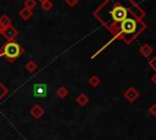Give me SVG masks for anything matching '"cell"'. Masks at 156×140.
Segmentation results:
<instances>
[{
  "label": "cell",
  "mask_w": 156,
  "mask_h": 140,
  "mask_svg": "<svg viewBox=\"0 0 156 140\" xmlns=\"http://www.w3.org/2000/svg\"><path fill=\"white\" fill-rule=\"evenodd\" d=\"M1 55L6 56L10 61H15L22 52V47L20 44L15 43V41H9L6 44H4V46L0 50Z\"/></svg>",
  "instance_id": "1"
},
{
  "label": "cell",
  "mask_w": 156,
  "mask_h": 140,
  "mask_svg": "<svg viewBox=\"0 0 156 140\" xmlns=\"http://www.w3.org/2000/svg\"><path fill=\"white\" fill-rule=\"evenodd\" d=\"M108 15L111 16L112 18V26H115L116 23H119L123 22L126 18H127V15H128V11L124 6L122 5H115L112 6V9L108 11Z\"/></svg>",
  "instance_id": "2"
},
{
  "label": "cell",
  "mask_w": 156,
  "mask_h": 140,
  "mask_svg": "<svg viewBox=\"0 0 156 140\" xmlns=\"http://www.w3.org/2000/svg\"><path fill=\"white\" fill-rule=\"evenodd\" d=\"M138 28V24H136V21L134 18H126L123 22H121L119 24V29L121 32H123L124 34H133L135 33Z\"/></svg>",
  "instance_id": "3"
},
{
  "label": "cell",
  "mask_w": 156,
  "mask_h": 140,
  "mask_svg": "<svg viewBox=\"0 0 156 140\" xmlns=\"http://www.w3.org/2000/svg\"><path fill=\"white\" fill-rule=\"evenodd\" d=\"M33 95L35 97H45L48 95V86L46 84L38 83L33 85Z\"/></svg>",
  "instance_id": "4"
},
{
  "label": "cell",
  "mask_w": 156,
  "mask_h": 140,
  "mask_svg": "<svg viewBox=\"0 0 156 140\" xmlns=\"http://www.w3.org/2000/svg\"><path fill=\"white\" fill-rule=\"evenodd\" d=\"M2 34H4V37H5L9 41H12V39L17 35V30H16L12 26H7V27H5V28H4Z\"/></svg>",
  "instance_id": "5"
},
{
  "label": "cell",
  "mask_w": 156,
  "mask_h": 140,
  "mask_svg": "<svg viewBox=\"0 0 156 140\" xmlns=\"http://www.w3.org/2000/svg\"><path fill=\"white\" fill-rule=\"evenodd\" d=\"M140 52H141L144 56H149V55L152 52V47L149 46L147 44H144V45L140 47Z\"/></svg>",
  "instance_id": "6"
},
{
  "label": "cell",
  "mask_w": 156,
  "mask_h": 140,
  "mask_svg": "<svg viewBox=\"0 0 156 140\" xmlns=\"http://www.w3.org/2000/svg\"><path fill=\"white\" fill-rule=\"evenodd\" d=\"M20 16H21L23 19H28V18L32 16V11L24 7L23 10H21V11H20Z\"/></svg>",
  "instance_id": "7"
},
{
  "label": "cell",
  "mask_w": 156,
  "mask_h": 140,
  "mask_svg": "<svg viewBox=\"0 0 156 140\" xmlns=\"http://www.w3.org/2000/svg\"><path fill=\"white\" fill-rule=\"evenodd\" d=\"M0 24L5 28L7 26H11V21H10V18L7 16H2V17H0Z\"/></svg>",
  "instance_id": "8"
},
{
  "label": "cell",
  "mask_w": 156,
  "mask_h": 140,
  "mask_svg": "<svg viewBox=\"0 0 156 140\" xmlns=\"http://www.w3.org/2000/svg\"><path fill=\"white\" fill-rule=\"evenodd\" d=\"M35 5H37L35 0H26V1H24V7H26V9H28V10L33 9Z\"/></svg>",
  "instance_id": "9"
},
{
  "label": "cell",
  "mask_w": 156,
  "mask_h": 140,
  "mask_svg": "<svg viewBox=\"0 0 156 140\" xmlns=\"http://www.w3.org/2000/svg\"><path fill=\"white\" fill-rule=\"evenodd\" d=\"M26 67H27V69H28V71H30V72H32L33 69H35V63H34V62H32V61H29V62L27 63V66H26Z\"/></svg>",
  "instance_id": "10"
},
{
  "label": "cell",
  "mask_w": 156,
  "mask_h": 140,
  "mask_svg": "<svg viewBox=\"0 0 156 140\" xmlns=\"http://www.w3.org/2000/svg\"><path fill=\"white\" fill-rule=\"evenodd\" d=\"M41 6H43V10L48 11V10H50V9H51V2H50V1H46V2H44Z\"/></svg>",
  "instance_id": "11"
},
{
  "label": "cell",
  "mask_w": 156,
  "mask_h": 140,
  "mask_svg": "<svg viewBox=\"0 0 156 140\" xmlns=\"http://www.w3.org/2000/svg\"><path fill=\"white\" fill-rule=\"evenodd\" d=\"M32 114H33V116H35V117H39V116L41 114V111H40L38 107H35V110H34V108L32 110Z\"/></svg>",
  "instance_id": "12"
},
{
  "label": "cell",
  "mask_w": 156,
  "mask_h": 140,
  "mask_svg": "<svg viewBox=\"0 0 156 140\" xmlns=\"http://www.w3.org/2000/svg\"><path fill=\"white\" fill-rule=\"evenodd\" d=\"M66 2H67L69 6H74V5L78 2V0H66Z\"/></svg>",
  "instance_id": "13"
},
{
  "label": "cell",
  "mask_w": 156,
  "mask_h": 140,
  "mask_svg": "<svg viewBox=\"0 0 156 140\" xmlns=\"http://www.w3.org/2000/svg\"><path fill=\"white\" fill-rule=\"evenodd\" d=\"M150 66H151L154 69H156V57H154V58L150 61Z\"/></svg>",
  "instance_id": "14"
},
{
  "label": "cell",
  "mask_w": 156,
  "mask_h": 140,
  "mask_svg": "<svg viewBox=\"0 0 156 140\" xmlns=\"http://www.w3.org/2000/svg\"><path fill=\"white\" fill-rule=\"evenodd\" d=\"M46 1H48V0H40V2H41V5H43L44 2H46Z\"/></svg>",
  "instance_id": "15"
},
{
  "label": "cell",
  "mask_w": 156,
  "mask_h": 140,
  "mask_svg": "<svg viewBox=\"0 0 156 140\" xmlns=\"http://www.w3.org/2000/svg\"><path fill=\"white\" fill-rule=\"evenodd\" d=\"M0 88H1V85H0ZM0 95H1V94H0Z\"/></svg>",
  "instance_id": "16"
}]
</instances>
